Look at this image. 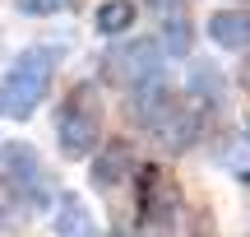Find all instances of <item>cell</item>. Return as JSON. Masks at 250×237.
<instances>
[{
    "instance_id": "e0dca14e",
    "label": "cell",
    "mask_w": 250,
    "mask_h": 237,
    "mask_svg": "<svg viewBox=\"0 0 250 237\" xmlns=\"http://www.w3.org/2000/svg\"><path fill=\"white\" fill-rule=\"evenodd\" d=\"M153 5H162V9H176V5H181V0H153Z\"/></svg>"
},
{
    "instance_id": "8fae6325",
    "label": "cell",
    "mask_w": 250,
    "mask_h": 237,
    "mask_svg": "<svg viewBox=\"0 0 250 237\" xmlns=\"http://www.w3.org/2000/svg\"><path fill=\"white\" fill-rule=\"evenodd\" d=\"M134 24V5L130 0H107V5L98 9V33H125V28Z\"/></svg>"
},
{
    "instance_id": "5b68a950",
    "label": "cell",
    "mask_w": 250,
    "mask_h": 237,
    "mask_svg": "<svg viewBox=\"0 0 250 237\" xmlns=\"http://www.w3.org/2000/svg\"><path fill=\"white\" fill-rule=\"evenodd\" d=\"M162 70V47L158 42H130L125 51L111 56V74L125 84H144V79H158Z\"/></svg>"
},
{
    "instance_id": "9c48e42d",
    "label": "cell",
    "mask_w": 250,
    "mask_h": 237,
    "mask_svg": "<svg viewBox=\"0 0 250 237\" xmlns=\"http://www.w3.org/2000/svg\"><path fill=\"white\" fill-rule=\"evenodd\" d=\"M125 172H134V158L125 144H111L107 154H98V163H93V186L98 191H111V186L125 182Z\"/></svg>"
},
{
    "instance_id": "30bf717a",
    "label": "cell",
    "mask_w": 250,
    "mask_h": 237,
    "mask_svg": "<svg viewBox=\"0 0 250 237\" xmlns=\"http://www.w3.org/2000/svg\"><path fill=\"white\" fill-rule=\"evenodd\" d=\"M56 233H61V237H93V233H98V228H93L88 205H83L79 195H65V200H61V210H56Z\"/></svg>"
},
{
    "instance_id": "5bb4252c",
    "label": "cell",
    "mask_w": 250,
    "mask_h": 237,
    "mask_svg": "<svg viewBox=\"0 0 250 237\" xmlns=\"http://www.w3.org/2000/svg\"><path fill=\"white\" fill-rule=\"evenodd\" d=\"M190 37H195V33H190L186 19H167V51L171 56H186L190 51Z\"/></svg>"
},
{
    "instance_id": "277c9868",
    "label": "cell",
    "mask_w": 250,
    "mask_h": 237,
    "mask_svg": "<svg viewBox=\"0 0 250 237\" xmlns=\"http://www.w3.org/2000/svg\"><path fill=\"white\" fill-rule=\"evenodd\" d=\"M176 210H181V191L171 182V172L158 167V163L139 167V214L153 219V223H167Z\"/></svg>"
},
{
    "instance_id": "8992f818",
    "label": "cell",
    "mask_w": 250,
    "mask_h": 237,
    "mask_svg": "<svg viewBox=\"0 0 250 237\" xmlns=\"http://www.w3.org/2000/svg\"><path fill=\"white\" fill-rule=\"evenodd\" d=\"M171 102H176V98H171V93L162 89L158 79H144V84H134V98H130V117H134V121H144V126L153 130V126L162 121V112L171 107Z\"/></svg>"
},
{
    "instance_id": "7a4b0ae2",
    "label": "cell",
    "mask_w": 250,
    "mask_h": 237,
    "mask_svg": "<svg viewBox=\"0 0 250 237\" xmlns=\"http://www.w3.org/2000/svg\"><path fill=\"white\" fill-rule=\"evenodd\" d=\"M56 135H61V149L70 158H88L102 140V112L93 89H74V98L61 107V121H56Z\"/></svg>"
},
{
    "instance_id": "ba28073f",
    "label": "cell",
    "mask_w": 250,
    "mask_h": 237,
    "mask_svg": "<svg viewBox=\"0 0 250 237\" xmlns=\"http://www.w3.org/2000/svg\"><path fill=\"white\" fill-rule=\"evenodd\" d=\"M153 130H158V140H162L167 149H186L190 140H195V130H199V117H195L190 107H181V102H171Z\"/></svg>"
},
{
    "instance_id": "3957f363",
    "label": "cell",
    "mask_w": 250,
    "mask_h": 237,
    "mask_svg": "<svg viewBox=\"0 0 250 237\" xmlns=\"http://www.w3.org/2000/svg\"><path fill=\"white\" fill-rule=\"evenodd\" d=\"M5 167H9V191L19 195L23 205H37L42 210L46 200H51V186H46V172H42V163H37V154L33 149H23V144H9L5 149Z\"/></svg>"
},
{
    "instance_id": "9a60e30c",
    "label": "cell",
    "mask_w": 250,
    "mask_h": 237,
    "mask_svg": "<svg viewBox=\"0 0 250 237\" xmlns=\"http://www.w3.org/2000/svg\"><path fill=\"white\" fill-rule=\"evenodd\" d=\"M14 205H23V200L9 191V182H0V228H9V223H14V214H9Z\"/></svg>"
},
{
    "instance_id": "ac0fdd59",
    "label": "cell",
    "mask_w": 250,
    "mask_h": 237,
    "mask_svg": "<svg viewBox=\"0 0 250 237\" xmlns=\"http://www.w3.org/2000/svg\"><path fill=\"white\" fill-rule=\"evenodd\" d=\"M116 237H130V233H116Z\"/></svg>"
},
{
    "instance_id": "52a82bcc",
    "label": "cell",
    "mask_w": 250,
    "mask_h": 237,
    "mask_svg": "<svg viewBox=\"0 0 250 237\" xmlns=\"http://www.w3.org/2000/svg\"><path fill=\"white\" fill-rule=\"evenodd\" d=\"M208 37H213L223 51H246L250 42V19L241 9H218L213 19H208Z\"/></svg>"
},
{
    "instance_id": "7c38bea8",
    "label": "cell",
    "mask_w": 250,
    "mask_h": 237,
    "mask_svg": "<svg viewBox=\"0 0 250 237\" xmlns=\"http://www.w3.org/2000/svg\"><path fill=\"white\" fill-rule=\"evenodd\" d=\"M218 158L232 167V177H241V182L250 177V167H246V135H232V140H227V149H223Z\"/></svg>"
},
{
    "instance_id": "6da1fadb",
    "label": "cell",
    "mask_w": 250,
    "mask_h": 237,
    "mask_svg": "<svg viewBox=\"0 0 250 237\" xmlns=\"http://www.w3.org/2000/svg\"><path fill=\"white\" fill-rule=\"evenodd\" d=\"M51 74H56V47H28L9 65V74L0 79V117L28 121L42 107L46 89H51Z\"/></svg>"
},
{
    "instance_id": "2e32d148",
    "label": "cell",
    "mask_w": 250,
    "mask_h": 237,
    "mask_svg": "<svg viewBox=\"0 0 250 237\" xmlns=\"http://www.w3.org/2000/svg\"><path fill=\"white\" fill-rule=\"evenodd\" d=\"M23 14H56V9L65 5V0H14Z\"/></svg>"
},
{
    "instance_id": "4fadbf2b",
    "label": "cell",
    "mask_w": 250,
    "mask_h": 237,
    "mask_svg": "<svg viewBox=\"0 0 250 237\" xmlns=\"http://www.w3.org/2000/svg\"><path fill=\"white\" fill-rule=\"evenodd\" d=\"M195 89H204V102H223V74L208 70V65H195Z\"/></svg>"
}]
</instances>
